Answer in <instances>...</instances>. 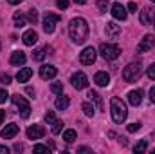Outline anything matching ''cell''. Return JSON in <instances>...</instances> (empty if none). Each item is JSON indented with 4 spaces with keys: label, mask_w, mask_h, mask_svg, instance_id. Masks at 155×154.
Returning a JSON list of instances; mask_svg holds the SVG:
<instances>
[{
    "label": "cell",
    "mask_w": 155,
    "mask_h": 154,
    "mask_svg": "<svg viewBox=\"0 0 155 154\" xmlns=\"http://www.w3.org/2000/svg\"><path fill=\"white\" fill-rule=\"evenodd\" d=\"M107 7H108V0H97V9H99V13H105Z\"/></svg>",
    "instance_id": "cell-31"
},
{
    "label": "cell",
    "mask_w": 155,
    "mask_h": 154,
    "mask_svg": "<svg viewBox=\"0 0 155 154\" xmlns=\"http://www.w3.org/2000/svg\"><path fill=\"white\" fill-rule=\"evenodd\" d=\"M153 24H155V16H153Z\"/></svg>",
    "instance_id": "cell-49"
},
{
    "label": "cell",
    "mask_w": 155,
    "mask_h": 154,
    "mask_svg": "<svg viewBox=\"0 0 155 154\" xmlns=\"http://www.w3.org/2000/svg\"><path fill=\"white\" fill-rule=\"evenodd\" d=\"M25 93H27V94H31V98H35V89H33V87H27V89H25Z\"/></svg>",
    "instance_id": "cell-41"
},
{
    "label": "cell",
    "mask_w": 155,
    "mask_h": 154,
    "mask_svg": "<svg viewBox=\"0 0 155 154\" xmlns=\"http://www.w3.org/2000/svg\"><path fill=\"white\" fill-rule=\"evenodd\" d=\"M105 35H107V38H117L119 35H121V27L114 24V22H107V26H105Z\"/></svg>",
    "instance_id": "cell-13"
},
{
    "label": "cell",
    "mask_w": 155,
    "mask_h": 154,
    "mask_svg": "<svg viewBox=\"0 0 155 154\" xmlns=\"http://www.w3.org/2000/svg\"><path fill=\"white\" fill-rule=\"evenodd\" d=\"M27 20H29V24H36L38 22V11L36 9H31L27 13Z\"/></svg>",
    "instance_id": "cell-29"
},
{
    "label": "cell",
    "mask_w": 155,
    "mask_h": 154,
    "mask_svg": "<svg viewBox=\"0 0 155 154\" xmlns=\"http://www.w3.org/2000/svg\"><path fill=\"white\" fill-rule=\"evenodd\" d=\"M128 102L132 105H139L143 102V91L141 89H135V91H130L128 93Z\"/></svg>",
    "instance_id": "cell-17"
},
{
    "label": "cell",
    "mask_w": 155,
    "mask_h": 154,
    "mask_svg": "<svg viewBox=\"0 0 155 154\" xmlns=\"http://www.w3.org/2000/svg\"><path fill=\"white\" fill-rule=\"evenodd\" d=\"M119 143H121V145H128V140H126L124 136H121V138H119Z\"/></svg>",
    "instance_id": "cell-42"
},
{
    "label": "cell",
    "mask_w": 155,
    "mask_h": 154,
    "mask_svg": "<svg viewBox=\"0 0 155 154\" xmlns=\"http://www.w3.org/2000/svg\"><path fill=\"white\" fill-rule=\"evenodd\" d=\"M139 22H141L143 26H150V22H152V11H150V7H146V9H141Z\"/></svg>",
    "instance_id": "cell-19"
},
{
    "label": "cell",
    "mask_w": 155,
    "mask_h": 154,
    "mask_svg": "<svg viewBox=\"0 0 155 154\" xmlns=\"http://www.w3.org/2000/svg\"><path fill=\"white\" fill-rule=\"evenodd\" d=\"M4 118H5V113H4V111H0V125H2V121H4Z\"/></svg>",
    "instance_id": "cell-44"
},
{
    "label": "cell",
    "mask_w": 155,
    "mask_h": 154,
    "mask_svg": "<svg viewBox=\"0 0 155 154\" xmlns=\"http://www.w3.org/2000/svg\"><path fill=\"white\" fill-rule=\"evenodd\" d=\"M45 136V129L41 125H31L27 129V138L29 140H41Z\"/></svg>",
    "instance_id": "cell-10"
},
{
    "label": "cell",
    "mask_w": 155,
    "mask_h": 154,
    "mask_svg": "<svg viewBox=\"0 0 155 154\" xmlns=\"http://www.w3.org/2000/svg\"><path fill=\"white\" fill-rule=\"evenodd\" d=\"M11 100H13V103L18 107V113H20L22 118H29V116H31V105L27 103V100H25L24 96H20V94H13Z\"/></svg>",
    "instance_id": "cell-5"
},
{
    "label": "cell",
    "mask_w": 155,
    "mask_h": 154,
    "mask_svg": "<svg viewBox=\"0 0 155 154\" xmlns=\"http://www.w3.org/2000/svg\"><path fill=\"white\" fill-rule=\"evenodd\" d=\"M152 2H153V4H155V0H152Z\"/></svg>",
    "instance_id": "cell-50"
},
{
    "label": "cell",
    "mask_w": 155,
    "mask_h": 154,
    "mask_svg": "<svg viewBox=\"0 0 155 154\" xmlns=\"http://www.w3.org/2000/svg\"><path fill=\"white\" fill-rule=\"evenodd\" d=\"M141 73H143L141 64H139V62H134V64H128V65L123 69V78H124L126 83H134L135 80H139Z\"/></svg>",
    "instance_id": "cell-3"
},
{
    "label": "cell",
    "mask_w": 155,
    "mask_h": 154,
    "mask_svg": "<svg viewBox=\"0 0 155 154\" xmlns=\"http://www.w3.org/2000/svg\"><path fill=\"white\" fill-rule=\"evenodd\" d=\"M35 152H51L49 151V147H45V145H35V149H33Z\"/></svg>",
    "instance_id": "cell-33"
},
{
    "label": "cell",
    "mask_w": 155,
    "mask_h": 154,
    "mask_svg": "<svg viewBox=\"0 0 155 154\" xmlns=\"http://www.w3.org/2000/svg\"><path fill=\"white\" fill-rule=\"evenodd\" d=\"M0 152L7 154V152H9V149H7V147H5V145H0Z\"/></svg>",
    "instance_id": "cell-43"
},
{
    "label": "cell",
    "mask_w": 155,
    "mask_h": 154,
    "mask_svg": "<svg viewBox=\"0 0 155 154\" xmlns=\"http://www.w3.org/2000/svg\"><path fill=\"white\" fill-rule=\"evenodd\" d=\"M128 11L135 13V11H137V4H135V2H130V4H128Z\"/></svg>",
    "instance_id": "cell-39"
},
{
    "label": "cell",
    "mask_w": 155,
    "mask_h": 154,
    "mask_svg": "<svg viewBox=\"0 0 155 154\" xmlns=\"http://www.w3.org/2000/svg\"><path fill=\"white\" fill-rule=\"evenodd\" d=\"M60 22V15H54V13H45L43 16V31L45 33H52L56 29V24Z\"/></svg>",
    "instance_id": "cell-6"
},
{
    "label": "cell",
    "mask_w": 155,
    "mask_h": 154,
    "mask_svg": "<svg viewBox=\"0 0 155 154\" xmlns=\"http://www.w3.org/2000/svg\"><path fill=\"white\" fill-rule=\"evenodd\" d=\"M7 98H9L7 91H5V89H0V103H4V102H5Z\"/></svg>",
    "instance_id": "cell-36"
},
{
    "label": "cell",
    "mask_w": 155,
    "mask_h": 154,
    "mask_svg": "<svg viewBox=\"0 0 155 154\" xmlns=\"http://www.w3.org/2000/svg\"><path fill=\"white\" fill-rule=\"evenodd\" d=\"M56 75H58V69H56L54 65L45 64V65H41V67H40V76L43 78V80H52Z\"/></svg>",
    "instance_id": "cell-11"
},
{
    "label": "cell",
    "mask_w": 155,
    "mask_h": 154,
    "mask_svg": "<svg viewBox=\"0 0 155 154\" xmlns=\"http://www.w3.org/2000/svg\"><path fill=\"white\" fill-rule=\"evenodd\" d=\"M146 149H148V140H141L139 143H135V147H134V152L141 154V152H144Z\"/></svg>",
    "instance_id": "cell-25"
},
{
    "label": "cell",
    "mask_w": 155,
    "mask_h": 154,
    "mask_svg": "<svg viewBox=\"0 0 155 154\" xmlns=\"http://www.w3.org/2000/svg\"><path fill=\"white\" fill-rule=\"evenodd\" d=\"M22 40H24V44H25V45H35V44H36V40H38V35H36V31H35V29H29V31H25V33H24Z\"/></svg>",
    "instance_id": "cell-18"
},
{
    "label": "cell",
    "mask_w": 155,
    "mask_h": 154,
    "mask_svg": "<svg viewBox=\"0 0 155 154\" xmlns=\"http://www.w3.org/2000/svg\"><path fill=\"white\" fill-rule=\"evenodd\" d=\"M0 82H2L4 85H9V83H11V76H9V75H2V76H0Z\"/></svg>",
    "instance_id": "cell-37"
},
{
    "label": "cell",
    "mask_w": 155,
    "mask_h": 154,
    "mask_svg": "<svg viewBox=\"0 0 155 154\" xmlns=\"http://www.w3.org/2000/svg\"><path fill=\"white\" fill-rule=\"evenodd\" d=\"M25 60H27V56H25V53H22V51H15V53L11 54V58H9L11 65H24Z\"/></svg>",
    "instance_id": "cell-15"
},
{
    "label": "cell",
    "mask_w": 155,
    "mask_h": 154,
    "mask_svg": "<svg viewBox=\"0 0 155 154\" xmlns=\"http://www.w3.org/2000/svg\"><path fill=\"white\" fill-rule=\"evenodd\" d=\"M47 49H49V47H38V49L33 53V58H35L36 62H41V60L45 58V54H47Z\"/></svg>",
    "instance_id": "cell-23"
},
{
    "label": "cell",
    "mask_w": 155,
    "mask_h": 154,
    "mask_svg": "<svg viewBox=\"0 0 155 154\" xmlns=\"http://www.w3.org/2000/svg\"><path fill=\"white\" fill-rule=\"evenodd\" d=\"M7 2H9V4H13V5H15V4H20V2H22V0H7Z\"/></svg>",
    "instance_id": "cell-46"
},
{
    "label": "cell",
    "mask_w": 155,
    "mask_h": 154,
    "mask_svg": "<svg viewBox=\"0 0 155 154\" xmlns=\"http://www.w3.org/2000/svg\"><path fill=\"white\" fill-rule=\"evenodd\" d=\"M71 83H72V87L74 89H85L87 85H88V78H87V75L85 73H81V71H78V73H74L72 76H71Z\"/></svg>",
    "instance_id": "cell-8"
},
{
    "label": "cell",
    "mask_w": 155,
    "mask_h": 154,
    "mask_svg": "<svg viewBox=\"0 0 155 154\" xmlns=\"http://www.w3.org/2000/svg\"><path fill=\"white\" fill-rule=\"evenodd\" d=\"M16 134H18V125H16V123H9V125H5V127L2 129V132H0V136L5 138V140L15 138Z\"/></svg>",
    "instance_id": "cell-14"
},
{
    "label": "cell",
    "mask_w": 155,
    "mask_h": 154,
    "mask_svg": "<svg viewBox=\"0 0 155 154\" xmlns=\"http://www.w3.org/2000/svg\"><path fill=\"white\" fill-rule=\"evenodd\" d=\"M110 113H112V120H114L116 123H123V121L126 120V116H128L126 103H124L121 98L114 96V98L110 100Z\"/></svg>",
    "instance_id": "cell-2"
},
{
    "label": "cell",
    "mask_w": 155,
    "mask_h": 154,
    "mask_svg": "<svg viewBox=\"0 0 155 154\" xmlns=\"http://www.w3.org/2000/svg\"><path fill=\"white\" fill-rule=\"evenodd\" d=\"M96 56H97L96 49L94 47H87V49H83V53H79V62L83 65H92L96 62Z\"/></svg>",
    "instance_id": "cell-7"
},
{
    "label": "cell",
    "mask_w": 155,
    "mask_h": 154,
    "mask_svg": "<svg viewBox=\"0 0 155 154\" xmlns=\"http://www.w3.org/2000/svg\"><path fill=\"white\" fill-rule=\"evenodd\" d=\"M54 120H56V118H54V113H52V111H49V113H45V121H47L49 125H51V123H52Z\"/></svg>",
    "instance_id": "cell-34"
},
{
    "label": "cell",
    "mask_w": 155,
    "mask_h": 154,
    "mask_svg": "<svg viewBox=\"0 0 155 154\" xmlns=\"http://www.w3.org/2000/svg\"><path fill=\"white\" fill-rule=\"evenodd\" d=\"M99 54L105 58V60H116L117 56L121 54V49L116 44H101L99 45Z\"/></svg>",
    "instance_id": "cell-4"
},
{
    "label": "cell",
    "mask_w": 155,
    "mask_h": 154,
    "mask_svg": "<svg viewBox=\"0 0 155 154\" xmlns=\"http://www.w3.org/2000/svg\"><path fill=\"white\" fill-rule=\"evenodd\" d=\"M110 11H112V16L116 20H126V16H128V9L124 5H121V4H114Z\"/></svg>",
    "instance_id": "cell-12"
},
{
    "label": "cell",
    "mask_w": 155,
    "mask_h": 154,
    "mask_svg": "<svg viewBox=\"0 0 155 154\" xmlns=\"http://www.w3.org/2000/svg\"><path fill=\"white\" fill-rule=\"evenodd\" d=\"M13 20H15V26H16V27H24V26L29 24V20L25 18V15H22L20 11H16V13L13 15Z\"/></svg>",
    "instance_id": "cell-20"
},
{
    "label": "cell",
    "mask_w": 155,
    "mask_h": 154,
    "mask_svg": "<svg viewBox=\"0 0 155 154\" xmlns=\"http://www.w3.org/2000/svg\"><path fill=\"white\" fill-rule=\"evenodd\" d=\"M87 96H88V98H90L92 102H96L99 109H103V100H101V96H99V94H97L96 91H88V94H87Z\"/></svg>",
    "instance_id": "cell-24"
},
{
    "label": "cell",
    "mask_w": 155,
    "mask_h": 154,
    "mask_svg": "<svg viewBox=\"0 0 155 154\" xmlns=\"http://www.w3.org/2000/svg\"><path fill=\"white\" fill-rule=\"evenodd\" d=\"M141 129V121H135V123H130L128 125V132H137Z\"/></svg>",
    "instance_id": "cell-32"
},
{
    "label": "cell",
    "mask_w": 155,
    "mask_h": 154,
    "mask_svg": "<svg viewBox=\"0 0 155 154\" xmlns=\"http://www.w3.org/2000/svg\"><path fill=\"white\" fill-rule=\"evenodd\" d=\"M81 109H83V113H85L87 116H94V113H96L94 105H92V103H88V102H85V103L81 105Z\"/></svg>",
    "instance_id": "cell-27"
},
{
    "label": "cell",
    "mask_w": 155,
    "mask_h": 154,
    "mask_svg": "<svg viewBox=\"0 0 155 154\" xmlns=\"http://www.w3.org/2000/svg\"><path fill=\"white\" fill-rule=\"evenodd\" d=\"M150 100L155 103V87H152V89H150Z\"/></svg>",
    "instance_id": "cell-40"
},
{
    "label": "cell",
    "mask_w": 155,
    "mask_h": 154,
    "mask_svg": "<svg viewBox=\"0 0 155 154\" xmlns=\"http://www.w3.org/2000/svg\"><path fill=\"white\" fill-rule=\"evenodd\" d=\"M31 76H33V69H31V67H24V69L18 71L16 80H18V82H27Z\"/></svg>",
    "instance_id": "cell-21"
},
{
    "label": "cell",
    "mask_w": 155,
    "mask_h": 154,
    "mask_svg": "<svg viewBox=\"0 0 155 154\" xmlns=\"http://www.w3.org/2000/svg\"><path fill=\"white\" fill-rule=\"evenodd\" d=\"M56 5L60 9H67L69 7V0H56Z\"/></svg>",
    "instance_id": "cell-35"
},
{
    "label": "cell",
    "mask_w": 155,
    "mask_h": 154,
    "mask_svg": "<svg viewBox=\"0 0 155 154\" xmlns=\"http://www.w3.org/2000/svg\"><path fill=\"white\" fill-rule=\"evenodd\" d=\"M69 35L74 44H85L88 37V24L85 18H72L69 24Z\"/></svg>",
    "instance_id": "cell-1"
},
{
    "label": "cell",
    "mask_w": 155,
    "mask_h": 154,
    "mask_svg": "<svg viewBox=\"0 0 155 154\" xmlns=\"http://www.w3.org/2000/svg\"><path fill=\"white\" fill-rule=\"evenodd\" d=\"M69 103H71V102H69V98H67V96H63V94H60V98L56 100V109H58V111H65V109L69 107Z\"/></svg>",
    "instance_id": "cell-22"
},
{
    "label": "cell",
    "mask_w": 155,
    "mask_h": 154,
    "mask_svg": "<svg viewBox=\"0 0 155 154\" xmlns=\"http://www.w3.org/2000/svg\"><path fill=\"white\" fill-rule=\"evenodd\" d=\"M153 45H155V37L153 35H144L143 40L139 42V45H137V51H139V53H146V51H150Z\"/></svg>",
    "instance_id": "cell-9"
},
{
    "label": "cell",
    "mask_w": 155,
    "mask_h": 154,
    "mask_svg": "<svg viewBox=\"0 0 155 154\" xmlns=\"http://www.w3.org/2000/svg\"><path fill=\"white\" fill-rule=\"evenodd\" d=\"M0 51H2V44H0Z\"/></svg>",
    "instance_id": "cell-48"
},
{
    "label": "cell",
    "mask_w": 155,
    "mask_h": 154,
    "mask_svg": "<svg viewBox=\"0 0 155 154\" xmlns=\"http://www.w3.org/2000/svg\"><path fill=\"white\" fill-rule=\"evenodd\" d=\"M76 4H79V5H83V4H87V0H74Z\"/></svg>",
    "instance_id": "cell-47"
},
{
    "label": "cell",
    "mask_w": 155,
    "mask_h": 154,
    "mask_svg": "<svg viewBox=\"0 0 155 154\" xmlns=\"http://www.w3.org/2000/svg\"><path fill=\"white\" fill-rule=\"evenodd\" d=\"M63 140H65L67 143H72V142L76 140V131H74V129L65 131V132H63Z\"/></svg>",
    "instance_id": "cell-26"
},
{
    "label": "cell",
    "mask_w": 155,
    "mask_h": 154,
    "mask_svg": "<svg viewBox=\"0 0 155 154\" xmlns=\"http://www.w3.org/2000/svg\"><path fill=\"white\" fill-rule=\"evenodd\" d=\"M94 82H96L99 87H107V85L110 83V75H108V73H105V71H99V73H96Z\"/></svg>",
    "instance_id": "cell-16"
},
{
    "label": "cell",
    "mask_w": 155,
    "mask_h": 154,
    "mask_svg": "<svg viewBox=\"0 0 155 154\" xmlns=\"http://www.w3.org/2000/svg\"><path fill=\"white\" fill-rule=\"evenodd\" d=\"M15 151H16V152H22V145L16 143V145H15Z\"/></svg>",
    "instance_id": "cell-45"
},
{
    "label": "cell",
    "mask_w": 155,
    "mask_h": 154,
    "mask_svg": "<svg viewBox=\"0 0 155 154\" xmlns=\"http://www.w3.org/2000/svg\"><path fill=\"white\" fill-rule=\"evenodd\" d=\"M51 91H52L54 94H63V83H60V82H54V83L51 85Z\"/></svg>",
    "instance_id": "cell-30"
},
{
    "label": "cell",
    "mask_w": 155,
    "mask_h": 154,
    "mask_svg": "<svg viewBox=\"0 0 155 154\" xmlns=\"http://www.w3.org/2000/svg\"><path fill=\"white\" fill-rule=\"evenodd\" d=\"M51 125H52V134H60L61 129H63V121L61 120H54Z\"/></svg>",
    "instance_id": "cell-28"
},
{
    "label": "cell",
    "mask_w": 155,
    "mask_h": 154,
    "mask_svg": "<svg viewBox=\"0 0 155 154\" xmlns=\"http://www.w3.org/2000/svg\"><path fill=\"white\" fill-rule=\"evenodd\" d=\"M148 76L152 78V80H155V64H152V65L148 67Z\"/></svg>",
    "instance_id": "cell-38"
}]
</instances>
